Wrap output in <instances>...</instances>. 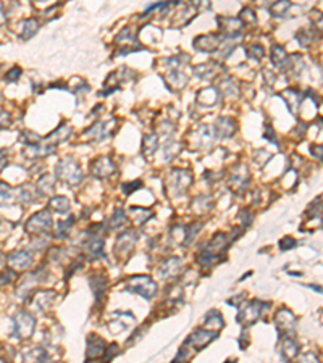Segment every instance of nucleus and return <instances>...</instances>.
<instances>
[{"label":"nucleus","instance_id":"ddd939ff","mask_svg":"<svg viewBox=\"0 0 323 363\" xmlns=\"http://www.w3.org/2000/svg\"><path fill=\"white\" fill-rule=\"evenodd\" d=\"M15 200V196L11 194V189L3 183H0V205L5 207V205H10Z\"/></svg>","mask_w":323,"mask_h":363},{"label":"nucleus","instance_id":"2eb2a0df","mask_svg":"<svg viewBox=\"0 0 323 363\" xmlns=\"http://www.w3.org/2000/svg\"><path fill=\"white\" fill-rule=\"evenodd\" d=\"M123 223H125V213H123V210H116L115 216L110 221V228H118Z\"/></svg>","mask_w":323,"mask_h":363},{"label":"nucleus","instance_id":"7ed1b4c3","mask_svg":"<svg viewBox=\"0 0 323 363\" xmlns=\"http://www.w3.org/2000/svg\"><path fill=\"white\" fill-rule=\"evenodd\" d=\"M50 226H52L50 215L47 212H39L29 218L28 225H26V230L29 232H44L45 230H49Z\"/></svg>","mask_w":323,"mask_h":363},{"label":"nucleus","instance_id":"f03ea898","mask_svg":"<svg viewBox=\"0 0 323 363\" xmlns=\"http://www.w3.org/2000/svg\"><path fill=\"white\" fill-rule=\"evenodd\" d=\"M34 331V318L26 312H21L15 317V331L16 337H29Z\"/></svg>","mask_w":323,"mask_h":363},{"label":"nucleus","instance_id":"f8f14e48","mask_svg":"<svg viewBox=\"0 0 323 363\" xmlns=\"http://www.w3.org/2000/svg\"><path fill=\"white\" fill-rule=\"evenodd\" d=\"M281 354H283L285 359H292V357L297 354V345L294 344V341L285 337L283 345H281Z\"/></svg>","mask_w":323,"mask_h":363},{"label":"nucleus","instance_id":"6e6552de","mask_svg":"<svg viewBox=\"0 0 323 363\" xmlns=\"http://www.w3.org/2000/svg\"><path fill=\"white\" fill-rule=\"evenodd\" d=\"M294 315L287 310H281L277 315V326L281 332H289L292 328H294Z\"/></svg>","mask_w":323,"mask_h":363},{"label":"nucleus","instance_id":"4468645a","mask_svg":"<svg viewBox=\"0 0 323 363\" xmlns=\"http://www.w3.org/2000/svg\"><path fill=\"white\" fill-rule=\"evenodd\" d=\"M50 207H54V210H57V212H60V213H67L70 210V202H68V198H65V197H55L54 200L50 202Z\"/></svg>","mask_w":323,"mask_h":363},{"label":"nucleus","instance_id":"9d476101","mask_svg":"<svg viewBox=\"0 0 323 363\" xmlns=\"http://www.w3.org/2000/svg\"><path fill=\"white\" fill-rule=\"evenodd\" d=\"M179 266H181V262H179L178 259H170V260H167V262H163V263H162L160 271H158V273H160V276L168 278V276H172V274H176V273H178Z\"/></svg>","mask_w":323,"mask_h":363},{"label":"nucleus","instance_id":"0eeeda50","mask_svg":"<svg viewBox=\"0 0 323 363\" xmlns=\"http://www.w3.org/2000/svg\"><path fill=\"white\" fill-rule=\"evenodd\" d=\"M104 352H105V342L101 337H96L94 334L87 337V360L102 357Z\"/></svg>","mask_w":323,"mask_h":363},{"label":"nucleus","instance_id":"a211bd4d","mask_svg":"<svg viewBox=\"0 0 323 363\" xmlns=\"http://www.w3.org/2000/svg\"><path fill=\"white\" fill-rule=\"evenodd\" d=\"M16 74H21V69H20V68H13V69H11V71L7 74V79H8V81H15V79H16L15 76H16Z\"/></svg>","mask_w":323,"mask_h":363},{"label":"nucleus","instance_id":"f3484780","mask_svg":"<svg viewBox=\"0 0 323 363\" xmlns=\"http://www.w3.org/2000/svg\"><path fill=\"white\" fill-rule=\"evenodd\" d=\"M294 244H296L294 239H291V237H285L283 241L280 242V247H281V250H287V249H292V247H294Z\"/></svg>","mask_w":323,"mask_h":363},{"label":"nucleus","instance_id":"9b49d317","mask_svg":"<svg viewBox=\"0 0 323 363\" xmlns=\"http://www.w3.org/2000/svg\"><path fill=\"white\" fill-rule=\"evenodd\" d=\"M102 250H104V242L102 239H97V236H94L92 239L86 242V252L89 257H99L102 255Z\"/></svg>","mask_w":323,"mask_h":363},{"label":"nucleus","instance_id":"423d86ee","mask_svg":"<svg viewBox=\"0 0 323 363\" xmlns=\"http://www.w3.org/2000/svg\"><path fill=\"white\" fill-rule=\"evenodd\" d=\"M7 263L13 268V270H25L33 263V255L26 250H18L13 252L7 257Z\"/></svg>","mask_w":323,"mask_h":363},{"label":"nucleus","instance_id":"39448f33","mask_svg":"<svg viewBox=\"0 0 323 363\" xmlns=\"http://www.w3.org/2000/svg\"><path fill=\"white\" fill-rule=\"evenodd\" d=\"M262 307H263V303L258 300L249 303L248 307L241 310V313L238 315V321H241V323H244V325H252L254 321H257L258 317H260Z\"/></svg>","mask_w":323,"mask_h":363},{"label":"nucleus","instance_id":"6ab92c4d","mask_svg":"<svg viewBox=\"0 0 323 363\" xmlns=\"http://www.w3.org/2000/svg\"><path fill=\"white\" fill-rule=\"evenodd\" d=\"M8 125V115H0V128Z\"/></svg>","mask_w":323,"mask_h":363},{"label":"nucleus","instance_id":"dca6fc26","mask_svg":"<svg viewBox=\"0 0 323 363\" xmlns=\"http://www.w3.org/2000/svg\"><path fill=\"white\" fill-rule=\"evenodd\" d=\"M15 279V273L8 270V271H2L0 273V284H8Z\"/></svg>","mask_w":323,"mask_h":363},{"label":"nucleus","instance_id":"20e7f679","mask_svg":"<svg viewBox=\"0 0 323 363\" xmlns=\"http://www.w3.org/2000/svg\"><path fill=\"white\" fill-rule=\"evenodd\" d=\"M215 336H216L215 331H204V330H201V331L194 332V334L186 341L184 345H189V347H192L197 352V350H201L207 344L212 342L215 339Z\"/></svg>","mask_w":323,"mask_h":363},{"label":"nucleus","instance_id":"1a4fd4ad","mask_svg":"<svg viewBox=\"0 0 323 363\" xmlns=\"http://www.w3.org/2000/svg\"><path fill=\"white\" fill-rule=\"evenodd\" d=\"M134 242H136V236H134V234H133L131 231H128V232L123 234V236H120L118 242H116V250H121V249H123L121 254H123V255H126L128 252L133 249Z\"/></svg>","mask_w":323,"mask_h":363},{"label":"nucleus","instance_id":"f257e3e1","mask_svg":"<svg viewBox=\"0 0 323 363\" xmlns=\"http://www.w3.org/2000/svg\"><path fill=\"white\" fill-rule=\"evenodd\" d=\"M129 291H133L134 294L143 296L144 298H152L154 294L157 292V286L155 283L147 276H136L129 281Z\"/></svg>","mask_w":323,"mask_h":363}]
</instances>
